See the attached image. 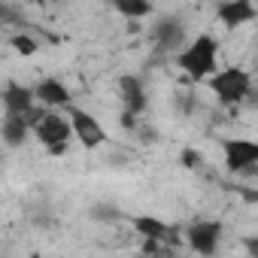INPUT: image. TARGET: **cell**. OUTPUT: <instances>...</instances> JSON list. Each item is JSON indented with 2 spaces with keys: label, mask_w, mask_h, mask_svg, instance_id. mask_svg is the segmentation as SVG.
I'll return each mask as SVG.
<instances>
[{
  "label": "cell",
  "mask_w": 258,
  "mask_h": 258,
  "mask_svg": "<svg viewBox=\"0 0 258 258\" xmlns=\"http://www.w3.org/2000/svg\"><path fill=\"white\" fill-rule=\"evenodd\" d=\"M176 64L195 82L198 79H210L219 70V40L213 34H198L195 40H188L176 52Z\"/></svg>",
  "instance_id": "6da1fadb"
},
{
  "label": "cell",
  "mask_w": 258,
  "mask_h": 258,
  "mask_svg": "<svg viewBox=\"0 0 258 258\" xmlns=\"http://www.w3.org/2000/svg\"><path fill=\"white\" fill-rule=\"evenodd\" d=\"M34 137L43 143V149L49 155H64L67 152V143L73 140V124H70V115H58L52 112L49 106L40 109L37 121H34Z\"/></svg>",
  "instance_id": "7a4b0ae2"
},
{
  "label": "cell",
  "mask_w": 258,
  "mask_h": 258,
  "mask_svg": "<svg viewBox=\"0 0 258 258\" xmlns=\"http://www.w3.org/2000/svg\"><path fill=\"white\" fill-rule=\"evenodd\" d=\"M210 91L222 106H237L249 97L252 91V76L243 67H222L210 76Z\"/></svg>",
  "instance_id": "3957f363"
},
{
  "label": "cell",
  "mask_w": 258,
  "mask_h": 258,
  "mask_svg": "<svg viewBox=\"0 0 258 258\" xmlns=\"http://www.w3.org/2000/svg\"><path fill=\"white\" fill-rule=\"evenodd\" d=\"M225 155V170L234 176H258V140L249 137H222L219 140Z\"/></svg>",
  "instance_id": "277c9868"
},
{
  "label": "cell",
  "mask_w": 258,
  "mask_h": 258,
  "mask_svg": "<svg viewBox=\"0 0 258 258\" xmlns=\"http://www.w3.org/2000/svg\"><path fill=\"white\" fill-rule=\"evenodd\" d=\"M67 115H70V124H73V137L82 149H97L106 143V127L85 109L79 106H67Z\"/></svg>",
  "instance_id": "5b68a950"
},
{
  "label": "cell",
  "mask_w": 258,
  "mask_h": 258,
  "mask_svg": "<svg viewBox=\"0 0 258 258\" xmlns=\"http://www.w3.org/2000/svg\"><path fill=\"white\" fill-rule=\"evenodd\" d=\"M152 46L167 55V52H179L185 46V22L179 16H161L155 25H152Z\"/></svg>",
  "instance_id": "8992f818"
},
{
  "label": "cell",
  "mask_w": 258,
  "mask_h": 258,
  "mask_svg": "<svg viewBox=\"0 0 258 258\" xmlns=\"http://www.w3.org/2000/svg\"><path fill=\"white\" fill-rule=\"evenodd\" d=\"M222 231H225L222 222H216V219H204V222L188 225V231H185V243H188V249L198 252V255H216L219 240H222Z\"/></svg>",
  "instance_id": "52a82bcc"
},
{
  "label": "cell",
  "mask_w": 258,
  "mask_h": 258,
  "mask_svg": "<svg viewBox=\"0 0 258 258\" xmlns=\"http://www.w3.org/2000/svg\"><path fill=\"white\" fill-rule=\"evenodd\" d=\"M118 97H121V109L124 112H134V115H143L146 106H149L146 85L140 82V76H131V73L118 76Z\"/></svg>",
  "instance_id": "ba28073f"
},
{
  "label": "cell",
  "mask_w": 258,
  "mask_h": 258,
  "mask_svg": "<svg viewBox=\"0 0 258 258\" xmlns=\"http://www.w3.org/2000/svg\"><path fill=\"white\" fill-rule=\"evenodd\" d=\"M219 22L228 28V31H237L249 22L258 19V10H255V0H222L219 10H216Z\"/></svg>",
  "instance_id": "9c48e42d"
},
{
  "label": "cell",
  "mask_w": 258,
  "mask_h": 258,
  "mask_svg": "<svg viewBox=\"0 0 258 258\" xmlns=\"http://www.w3.org/2000/svg\"><path fill=\"white\" fill-rule=\"evenodd\" d=\"M34 91H37V103H43V106H49V109H55V106H70V88H67L61 79H55V76L40 79V82L34 85Z\"/></svg>",
  "instance_id": "30bf717a"
},
{
  "label": "cell",
  "mask_w": 258,
  "mask_h": 258,
  "mask_svg": "<svg viewBox=\"0 0 258 258\" xmlns=\"http://www.w3.org/2000/svg\"><path fill=\"white\" fill-rule=\"evenodd\" d=\"M0 100H4V109L7 112H31L34 103H37V91L34 88H25L19 82H10L4 88V94H0Z\"/></svg>",
  "instance_id": "8fae6325"
},
{
  "label": "cell",
  "mask_w": 258,
  "mask_h": 258,
  "mask_svg": "<svg viewBox=\"0 0 258 258\" xmlns=\"http://www.w3.org/2000/svg\"><path fill=\"white\" fill-rule=\"evenodd\" d=\"M131 228L140 234V237H155V240H167L173 243V228L167 222H161L158 216H131Z\"/></svg>",
  "instance_id": "7c38bea8"
},
{
  "label": "cell",
  "mask_w": 258,
  "mask_h": 258,
  "mask_svg": "<svg viewBox=\"0 0 258 258\" xmlns=\"http://www.w3.org/2000/svg\"><path fill=\"white\" fill-rule=\"evenodd\" d=\"M112 10L121 16V19H131V22H140V19H149L155 13L152 0H109Z\"/></svg>",
  "instance_id": "4fadbf2b"
},
{
  "label": "cell",
  "mask_w": 258,
  "mask_h": 258,
  "mask_svg": "<svg viewBox=\"0 0 258 258\" xmlns=\"http://www.w3.org/2000/svg\"><path fill=\"white\" fill-rule=\"evenodd\" d=\"M10 43H13V49H16L19 55H25V58H28V55H34V52L40 49V43H37L34 37H28V34H16Z\"/></svg>",
  "instance_id": "5bb4252c"
},
{
  "label": "cell",
  "mask_w": 258,
  "mask_h": 258,
  "mask_svg": "<svg viewBox=\"0 0 258 258\" xmlns=\"http://www.w3.org/2000/svg\"><path fill=\"white\" fill-rule=\"evenodd\" d=\"M179 161H182L185 170H201V167H204V155H201L198 149H191V146L179 152Z\"/></svg>",
  "instance_id": "9a60e30c"
},
{
  "label": "cell",
  "mask_w": 258,
  "mask_h": 258,
  "mask_svg": "<svg viewBox=\"0 0 258 258\" xmlns=\"http://www.w3.org/2000/svg\"><path fill=\"white\" fill-rule=\"evenodd\" d=\"M91 216H94V219H100V222H115V219H121V213H118V210H112V207H106V204H97V207L91 210Z\"/></svg>",
  "instance_id": "2e32d148"
},
{
  "label": "cell",
  "mask_w": 258,
  "mask_h": 258,
  "mask_svg": "<svg viewBox=\"0 0 258 258\" xmlns=\"http://www.w3.org/2000/svg\"><path fill=\"white\" fill-rule=\"evenodd\" d=\"M231 188H234L246 204H258V188H252V185H231Z\"/></svg>",
  "instance_id": "e0dca14e"
},
{
  "label": "cell",
  "mask_w": 258,
  "mask_h": 258,
  "mask_svg": "<svg viewBox=\"0 0 258 258\" xmlns=\"http://www.w3.org/2000/svg\"><path fill=\"white\" fill-rule=\"evenodd\" d=\"M243 252H249L252 258H258V237H243Z\"/></svg>",
  "instance_id": "ac0fdd59"
},
{
  "label": "cell",
  "mask_w": 258,
  "mask_h": 258,
  "mask_svg": "<svg viewBox=\"0 0 258 258\" xmlns=\"http://www.w3.org/2000/svg\"><path fill=\"white\" fill-rule=\"evenodd\" d=\"M28 4H34V7H46L49 0H28Z\"/></svg>",
  "instance_id": "d6986e66"
}]
</instances>
